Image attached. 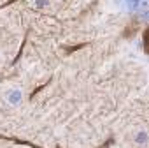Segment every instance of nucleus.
Here are the masks:
<instances>
[{"instance_id":"nucleus-1","label":"nucleus","mask_w":149,"mask_h":148,"mask_svg":"<svg viewBox=\"0 0 149 148\" xmlns=\"http://www.w3.org/2000/svg\"><path fill=\"white\" fill-rule=\"evenodd\" d=\"M6 101L9 106H19L23 101V92L19 88H11L6 92Z\"/></svg>"},{"instance_id":"nucleus-2","label":"nucleus","mask_w":149,"mask_h":148,"mask_svg":"<svg viewBox=\"0 0 149 148\" xmlns=\"http://www.w3.org/2000/svg\"><path fill=\"white\" fill-rule=\"evenodd\" d=\"M144 49H146V53H149V28L144 34Z\"/></svg>"},{"instance_id":"nucleus-3","label":"nucleus","mask_w":149,"mask_h":148,"mask_svg":"<svg viewBox=\"0 0 149 148\" xmlns=\"http://www.w3.org/2000/svg\"><path fill=\"white\" fill-rule=\"evenodd\" d=\"M47 4V0H35V6L37 7H42V6H46Z\"/></svg>"}]
</instances>
